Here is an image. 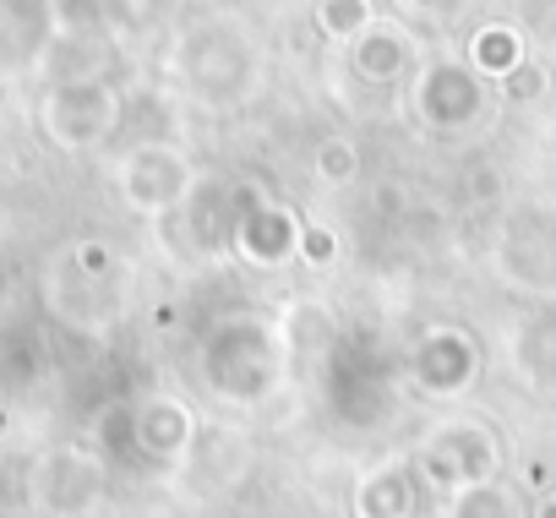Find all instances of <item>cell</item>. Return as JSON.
Masks as SVG:
<instances>
[{"label":"cell","mask_w":556,"mask_h":518,"mask_svg":"<svg viewBox=\"0 0 556 518\" xmlns=\"http://www.w3.org/2000/svg\"><path fill=\"white\" fill-rule=\"evenodd\" d=\"M110 121H115V93H110L104 83H93V77L61 83V88H50V99H45V131H50L61 148H88V142H99V137L110 131Z\"/></svg>","instance_id":"6da1fadb"},{"label":"cell","mask_w":556,"mask_h":518,"mask_svg":"<svg viewBox=\"0 0 556 518\" xmlns=\"http://www.w3.org/2000/svg\"><path fill=\"white\" fill-rule=\"evenodd\" d=\"M415 99H420V115H431L437 126H458L480 110V83L469 77V66L437 61V66H426Z\"/></svg>","instance_id":"7a4b0ae2"},{"label":"cell","mask_w":556,"mask_h":518,"mask_svg":"<svg viewBox=\"0 0 556 518\" xmlns=\"http://www.w3.org/2000/svg\"><path fill=\"white\" fill-rule=\"evenodd\" d=\"M404 61H409V45H404L393 28H366L361 45H355V66H361L366 77H399Z\"/></svg>","instance_id":"3957f363"},{"label":"cell","mask_w":556,"mask_h":518,"mask_svg":"<svg viewBox=\"0 0 556 518\" xmlns=\"http://www.w3.org/2000/svg\"><path fill=\"white\" fill-rule=\"evenodd\" d=\"M323 28L339 39H361L371 28V0H323Z\"/></svg>","instance_id":"277c9868"},{"label":"cell","mask_w":556,"mask_h":518,"mask_svg":"<svg viewBox=\"0 0 556 518\" xmlns=\"http://www.w3.org/2000/svg\"><path fill=\"white\" fill-rule=\"evenodd\" d=\"M7 7H0V72H17V66H28V55L39 50V34L28 28V23H12L7 28Z\"/></svg>","instance_id":"5b68a950"},{"label":"cell","mask_w":556,"mask_h":518,"mask_svg":"<svg viewBox=\"0 0 556 518\" xmlns=\"http://www.w3.org/2000/svg\"><path fill=\"white\" fill-rule=\"evenodd\" d=\"M475 61H480L485 72H507V66H518V39H513V34H480Z\"/></svg>","instance_id":"8992f818"},{"label":"cell","mask_w":556,"mask_h":518,"mask_svg":"<svg viewBox=\"0 0 556 518\" xmlns=\"http://www.w3.org/2000/svg\"><path fill=\"white\" fill-rule=\"evenodd\" d=\"M323 169H328V175H350V169H355V153H350V142H328V153H323Z\"/></svg>","instance_id":"52a82bcc"}]
</instances>
